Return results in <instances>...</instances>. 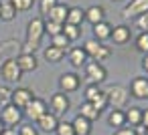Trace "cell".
Returning a JSON list of instances; mask_svg holds the SVG:
<instances>
[{"instance_id": "obj_1", "label": "cell", "mask_w": 148, "mask_h": 135, "mask_svg": "<svg viewBox=\"0 0 148 135\" xmlns=\"http://www.w3.org/2000/svg\"><path fill=\"white\" fill-rule=\"evenodd\" d=\"M45 36V18L37 16L27 24V43L23 47V53L35 55V51L41 47V41Z\"/></svg>"}, {"instance_id": "obj_2", "label": "cell", "mask_w": 148, "mask_h": 135, "mask_svg": "<svg viewBox=\"0 0 148 135\" xmlns=\"http://www.w3.org/2000/svg\"><path fill=\"white\" fill-rule=\"evenodd\" d=\"M103 93H106V99H108V107H112V109H122V107L128 105L130 93H128L126 87H122V85H112V87L103 89Z\"/></svg>"}, {"instance_id": "obj_3", "label": "cell", "mask_w": 148, "mask_h": 135, "mask_svg": "<svg viewBox=\"0 0 148 135\" xmlns=\"http://www.w3.org/2000/svg\"><path fill=\"white\" fill-rule=\"evenodd\" d=\"M85 77L89 81V85H101L108 79V71L101 63L97 61H87L85 63Z\"/></svg>"}, {"instance_id": "obj_4", "label": "cell", "mask_w": 148, "mask_h": 135, "mask_svg": "<svg viewBox=\"0 0 148 135\" xmlns=\"http://www.w3.org/2000/svg\"><path fill=\"white\" fill-rule=\"evenodd\" d=\"M23 111L21 109H16L14 105H4L2 107V111H0V121H2V125L4 127H18L21 123H23Z\"/></svg>"}, {"instance_id": "obj_5", "label": "cell", "mask_w": 148, "mask_h": 135, "mask_svg": "<svg viewBox=\"0 0 148 135\" xmlns=\"http://www.w3.org/2000/svg\"><path fill=\"white\" fill-rule=\"evenodd\" d=\"M35 99V93L29 89V87H16L12 93H10V105H14L16 109L25 111L27 105Z\"/></svg>"}, {"instance_id": "obj_6", "label": "cell", "mask_w": 148, "mask_h": 135, "mask_svg": "<svg viewBox=\"0 0 148 135\" xmlns=\"http://www.w3.org/2000/svg\"><path fill=\"white\" fill-rule=\"evenodd\" d=\"M49 105V111L55 115V117H61V115H65L67 111H69V107H71V101H69V97L65 95V93H55L53 97H51V103H47Z\"/></svg>"}, {"instance_id": "obj_7", "label": "cell", "mask_w": 148, "mask_h": 135, "mask_svg": "<svg viewBox=\"0 0 148 135\" xmlns=\"http://www.w3.org/2000/svg\"><path fill=\"white\" fill-rule=\"evenodd\" d=\"M0 75H2V79L6 83H18L23 79V71L18 69L14 59H8V61H4L0 65Z\"/></svg>"}, {"instance_id": "obj_8", "label": "cell", "mask_w": 148, "mask_h": 135, "mask_svg": "<svg viewBox=\"0 0 148 135\" xmlns=\"http://www.w3.org/2000/svg\"><path fill=\"white\" fill-rule=\"evenodd\" d=\"M49 111V105H47V101L45 99H39V97H35L29 105H27V109L23 111V115H27L31 121H37L39 117H43L45 113Z\"/></svg>"}, {"instance_id": "obj_9", "label": "cell", "mask_w": 148, "mask_h": 135, "mask_svg": "<svg viewBox=\"0 0 148 135\" xmlns=\"http://www.w3.org/2000/svg\"><path fill=\"white\" fill-rule=\"evenodd\" d=\"M146 10H148V0H130L124 8V12H122V16L126 20H134L136 16L144 14Z\"/></svg>"}, {"instance_id": "obj_10", "label": "cell", "mask_w": 148, "mask_h": 135, "mask_svg": "<svg viewBox=\"0 0 148 135\" xmlns=\"http://www.w3.org/2000/svg\"><path fill=\"white\" fill-rule=\"evenodd\" d=\"M79 85H81V79H79V75L77 73H63L61 77H59V89H61V93H75L77 89H79Z\"/></svg>"}, {"instance_id": "obj_11", "label": "cell", "mask_w": 148, "mask_h": 135, "mask_svg": "<svg viewBox=\"0 0 148 135\" xmlns=\"http://www.w3.org/2000/svg\"><path fill=\"white\" fill-rule=\"evenodd\" d=\"M128 93L134 97V99H148V77H134L132 83H130V89Z\"/></svg>"}, {"instance_id": "obj_12", "label": "cell", "mask_w": 148, "mask_h": 135, "mask_svg": "<svg viewBox=\"0 0 148 135\" xmlns=\"http://www.w3.org/2000/svg\"><path fill=\"white\" fill-rule=\"evenodd\" d=\"M130 38H132V30H130V26H126V24L112 26L110 41H112L114 45H118V47H124V45H128V43H130Z\"/></svg>"}, {"instance_id": "obj_13", "label": "cell", "mask_w": 148, "mask_h": 135, "mask_svg": "<svg viewBox=\"0 0 148 135\" xmlns=\"http://www.w3.org/2000/svg\"><path fill=\"white\" fill-rule=\"evenodd\" d=\"M37 125V129L39 131H43V133H55V129H57V123H59V117H55L51 111H47L43 117H39L37 121H35Z\"/></svg>"}, {"instance_id": "obj_14", "label": "cell", "mask_w": 148, "mask_h": 135, "mask_svg": "<svg viewBox=\"0 0 148 135\" xmlns=\"http://www.w3.org/2000/svg\"><path fill=\"white\" fill-rule=\"evenodd\" d=\"M23 53V47H16V41H6L0 45V65L8 59H16Z\"/></svg>"}, {"instance_id": "obj_15", "label": "cell", "mask_w": 148, "mask_h": 135, "mask_svg": "<svg viewBox=\"0 0 148 135\" xmlns=\"http://www.w3.org/2000/svg\"><path fill=\"white\" fill-rule=\"evenodd\" d=\"M14 61H16V65H18V69H21L23 73H33V71H37V67H39L37 57L31 55V53H21Z\"/></svg>"}, {"instance_id": "obj_16", "label": "cell", "mask_w": 148, "mask_h": 135, "mask_svg": "<svg viewBox=\"0 0 148 135\" xmlns=\"http://www.w3.org/2000/svg\"><path fill=\"white\" fill-rule=\"evenodd\" d=\"M67 10H69V6H67V4L57 2V4L47 12V20H53V22L65 24V20H67Z\"/></svg>"}, {"instance_id": "obj_17", "label": "cell", "mask_w": 148, "mask_h": 135, "mask_svg": "<svg viewBox=\"0 0 148 135\" xmlns=\"http://www.w3.org/2000/svg\"><path fill=\"white\" fill-rule=\"evenodd\" d=\"M67 59H69L71 67H75V69H81V67H85V63H87V55H85V51H83L81 47L69 49V51H67Z\"/></svg>"}, {"instance_id": "obj_18", "label": "cell", "mask_w": 148, "mask_h": 135, "mask_svg": "<svg viewBox=\"0 0 148 135\" xmlns=\"http://www.w3.org/2000/svg\"><path fill=\"white\" fill-rule=\"evenodd\" d=\"M85 20H87V22H91V24H97V22L106 20V10H103V6L93 4V6L85 8Z\"/></svg>"}, {"instance_id": "obj_19", "label": "cell", "mask_w": 148, "mask_h": 135, "mask_svg": "<svg viewBox=\"0 0 148 135\" xmlns=\"http://www.w3.org/2000/svg\"><path fill=\"white\" fill-rule=\"evenodd\" d=\"M110 34H112V24L108 20H101L97 24H93V38L103 43V41H110Z\"/></svg>"}, {"instance_id": "obj_20", "label": "cell", "mask_w": 148, "mask_h": 135, "mask_svg": "<svg viewBox=\"0 0 148 135\" xmlns=\"http://www.w3.org/2000/svg\"><path fill=\"white\" fill-rule=\"evenodd\" d=\"M85 20V8L81 6H69L67 10V24H75V26H81V22Z\"/></svg>"}, {"instance_id": "obj_21", "label": "cell", "mask_w": 148, "mask_h": 135, "mask_svg": "<svg viewBox=\"0 0 148 135\" xmlns=\"http://www.w3.org/2000/svg\"><path fill=\"white\" fill-rule=\"evenodd\" d=\"M71 125H73L75 135H91V121H87L85 117L77 115V117L71 121Z\"/></svg>"}, {"instance_id": "obj_22", "label": "cell", "mask_w": 148, "mask_h": 135, "mask_svg": "<svg viewBox=\"0 0 148 135\" xmlns=\"http://www.w3.org/2000/svg\"><path fill=\"white\" fill-rule=\"evenodd\" d=\"M108 125L114 127V129H120L126 125V115H124V109H112L108 113Z\"/></svg>"}, {"instance_id": "obj_23", "label": "cell", "mask_w": 148, "mask_h": 135, "mask_svg": "<svg viewBox=\"0 0 148 135\" xmlns=\"http://www.w3.org/2000/svg\"><path fill=\"white\" fill-rule=\"evenodd\" d=\"M103 45H106V43H99V41H95V38H91V41H85V45H83L81 49L85 51V55H87V59H91V61H95Z\"/></svg>"}, {"instance_id": "obj_24", "label": "cell", "mask_w": 148, "mask_h": 135, "mask_svg": "<svg viewBox=\"0 0 148 135\" xmlns=\"http://www.w3.org/2000/svg\"><path fill=\"white\" fill-rule=\"evenodd\" d=\"M77 115H81V117H85L87 121H95V119H99V115H101V111H97L91 103H87V101H83L81 103V107H79V113Z\"/></svg>"}, {"instance_id": "obj_25", "label": "cell", "mask_w": 148, "mask_h": 135, "mask_svg": "<svg viewBox=\"0 0 148 135\" xmlns=\"http://www.w3.org/2000/svg\"><path fill=\"white\" fill-rule=\"evenodd\" d=\"M124 115H126V125H130V127H138L142 123V109L140 107H130L124 111Z\"/></svg>"}, {"instance_id": "obj_26", "label": "cell", "mask_w": 148, "mask_h": 135, "mask_svg": "<svg viewBox=\"0 0 148 135\" xmlns=\"http://www.w3.org/2000/svg\"><path fill=\"white\" fill-rule=\"evenodd\" d=\"M0 18L4 22H10V20L16 18V10L10 4V0H0Z\"/></svg>"}, {"instance_id": "obj_27", "label": "cell", "mask_w": 148, "mask_h": 135, "mask_svg": "<svg viewBox=\"0 0 148 135\" xmlns=\"http://www.w3.org/2000/svg\"><path fill=\"white\" fill-rule=\"evenodd\" d=\"M63 59H65V51H61L57 47H51V45L45 49V61L47 63H53L55 65V63H61Z\"/></svg>"}, {"instance_id": "obj_28", "label": "cell", "mask_w": 148, "mask_h": 135, "mask_svg": "<svg viewBox=\"0 0 148 135\" xmlns=\"http://www.w3.org/2000/svg\"><path fill=\"white\" fill-rule=\"evenodd\" d=\"M67 38H69V43H75V41H79V36H81V26H75V24H63V30H61Z\"/></svg>"}, {"instance_id": "obj_29", "label": "cell", "mask_w": 148, "mask_h": 135, "mask_svg": "<svg viewBox=\"0 0 148 135\" xmlns=\"http://www.w3.org/2000/svg\"><path fill=\"white\" fill-rule=\"evenodd\" d=\"M51 47H57V49H61V51H69V47H71V43H69V38L63 34V32H59V34H55V36H51Z\"/></svg>"}, {"instance_id": "obj_30", "label": "cell", "mask_w": 148, "mask_h": 135, "mask_svg": "<svg viewBox=\"0 0 148 135\" xmlns=\"http://www.w3.org/2000/svg\"><path fill=\"white\" fill-rule=\"evenodd\" d=\"M35 2H37V0H10V4L14 6L16 12H27V10H31V8L35 6Z\"/></svg>"}, {"instance_id": "obj_31", "label": "cell", "mask_w": 148, "mask_h": 135, "mask_svg": "<svg viewBox=\"0 0 148 135\" xmlns=\"http://www.w3.org/2000/svg\"><path fill=\"white\" fill-rule=\"evenodd\" d=\"M136 51L142 55H148V32H140L136 36Z\"/></svg>"}, {"instance_id": "obj_32", "label": "cell", "mask_w": 148, "mask_h": 135, "mask_svg": "<svg viewBox=\"0 0 148 135\" xmlns=\"http://www.w3.org/2000/svg\"><path fill=\"white\" fill-rule=\"evenodd\" d=\"M101 93H103V89H99V85H89V87L85 89V101H87V103H93Z\"/></svg>"}, {"instance_id": "obj_33", "label": "cell", "mask_w": 148, "mask_h": 135, "mask_svg": "<svg viewBox=\"0 0 148 135\" xmlns=\"http://www.w3.org/2000/svg\"><path fill=\"white\" fill-rule=\"evenodd\" d=\"M55 135H75L71 121H59L57 123V129H55Z\"/></svg>"}, {"instance_id": "obj_34", "label": "cell", "mask_w": 148, "mask_h": 135, "mask_svg": "<svg viewBox=\"0 0 148 135\" xmlns=\"http://www.w3.org/2000/svg\"><path fill=\"white\" fill-rule=\"evenodd\" d=\"M61 30H63V24H59V22H53V20H47V18H45V34L55 36V34H59Z\"/></svg>"}, {"instance_id": "obj_35", "label": "cell", "mask_w": 148, "mask_h": 135, "mask_svg": "<svg viewBox=\"0 0 148 135\" xmlns=\"http://www.w3.org/2000/svg\"><path fill=\"white\" fill-rule=\"evenodd\" d=\"M134 24L140 28V32H148V10H146L144 14L136 16V18H134Z\"/></svg>"}, {"instance_id": "obj_36", "label": "cell", "mask_w": 148, "mask_h": 135, "mask_svg": "<svg viewBox=\"0 0 148 135\" xmlns=\"http://www.w3.org/2000/svg\"><path fill=\"white\" fill-rule=\"evenodd\" d=\"M16 131H18V135H39V129H37L35 125H31V123H25V125H21Z\"/></svg>"}, {"instance_id": "obj_37", "label": "cell", "mask_w": 148, "mask_h": 135, "mask_svg": "<svg viewBox=\"0 0 148 135\" xmlns=\"http://www.w3.org/2000/svg\"><path fill=\"white\" fill-rule=\"evenodd\" d=\"M59 2V0H39V8H41V14L43 16H47V12L55 6Z\"/></svg>"}, {"instance_id": "obj_38", "label": "cell", "mask_w": 148, "mask_h": 135, "mask_svg": "<svg viewBox=\"0 0 148 135\" xmlns=\"http://www.w3.org/2000/svg\"><path fill=\"white\" fill-rule=\"evenodd\" d=\"M10 93H12V91H10L8 87H0V105H2V107L10 103Z\"/></svg>"}, {"instance_id": "obj_39", "label": "cell", "mask_w": 148, "mask_h": 135, "mask_svg": "<svg viewBox=\"0 0 148 135\" xmlns=\"http://www.w3.org/2000/svg\"><path fill=\"white\" fill-rule=\"evenodd\" d=\"M114 135H136V129H134V127H130V125H124V127L116 129V133H114Z\"/></svg>"}, {"instance_id": "obj_40", "label": "cell", "mask_w": 148, "mask_h": 135, "mask_svg": "<svg viewBox=\"0 0 148 135\" xmlns=\"http://www.w3.org/2000/svg\"><path fill=\"white\" fill-rule=\"evenodd\" d=\"M144 129H148V109H142V123H140Z\"/></svg>"}, {"instance_id": "obj_41", "label": "cell", "mask_w": 148, "mask_h": 135, "mask_svg": "<svg viewBox=\"0 0 148 135\" xmlns=\"http://www.w3.org/2000/svg\"><path fill=\"white\" fill-rule=\"evenodd\" d=\"M0 135H18V131H16L14 127H4Z\"/></svg>"}, {"instance_id": "obj_42", "label": "cell", "mask_w": 148, "mask_h": 135, "mask_svg": "<svg viewBox=\"0 0 148 135\" xmlns=\"http://www.w3.org/2000/svg\"><path fill=\"white\" fill-rule=\"evenodd\" d=\"M142 69H144V73L148 75V55H144V59H142Z\"/></svg>"}, {"instance_id": "obj_43", "label": "cell", "mask_w": 148, "mask_h": 135, "mask_svg": "<svg viewBox=\"0 0 148 135\" xmlns=\"http://www.w3.org/2000/svg\"><path fill=\"white\" fill-rule=\"evenodd\" d=\"M2 129H4V125H2V121H0V133H2Z\"/></svg>"}, {"instance_id": "obj_44", "label": "cell", "mask_w": 148, "mask_h": 135, "mask_svg": "<svg viewBox=\"0 0 148 135\" xmlns=\"http://www.w3.org/2000/svg\"><path fill=\"white\" fill-rule=\"evenodd\" d=\"M144 135H148V129H144Z\"/></svg>"}, {"instance_id": "obj_45", "label": "cell", "mask_w": 148, "mask_h": 135, "mask_svg": "<svg viewBox=\"0 0 148 135\" xmlns=\"http://www.w3.org/2000/svg\"><path fill=\"white\" fill-rule=\"evenodd\" d=\"M114 2H122V0H114Z\"/></svg>"}, {"instance_id": "obj_46", "label": "cell", "mask_w": 148, "mask_h": 135, "mask_svg": "<svg viewBox=\"0 0 148 135\" xmlns=\"http://www.w3.org/2000/svg\"><path fill=\"white\" fill-rule=\"evenodd\" d=\"M136 135H144V133H136Z\"/></svg>"}]
</instances>
